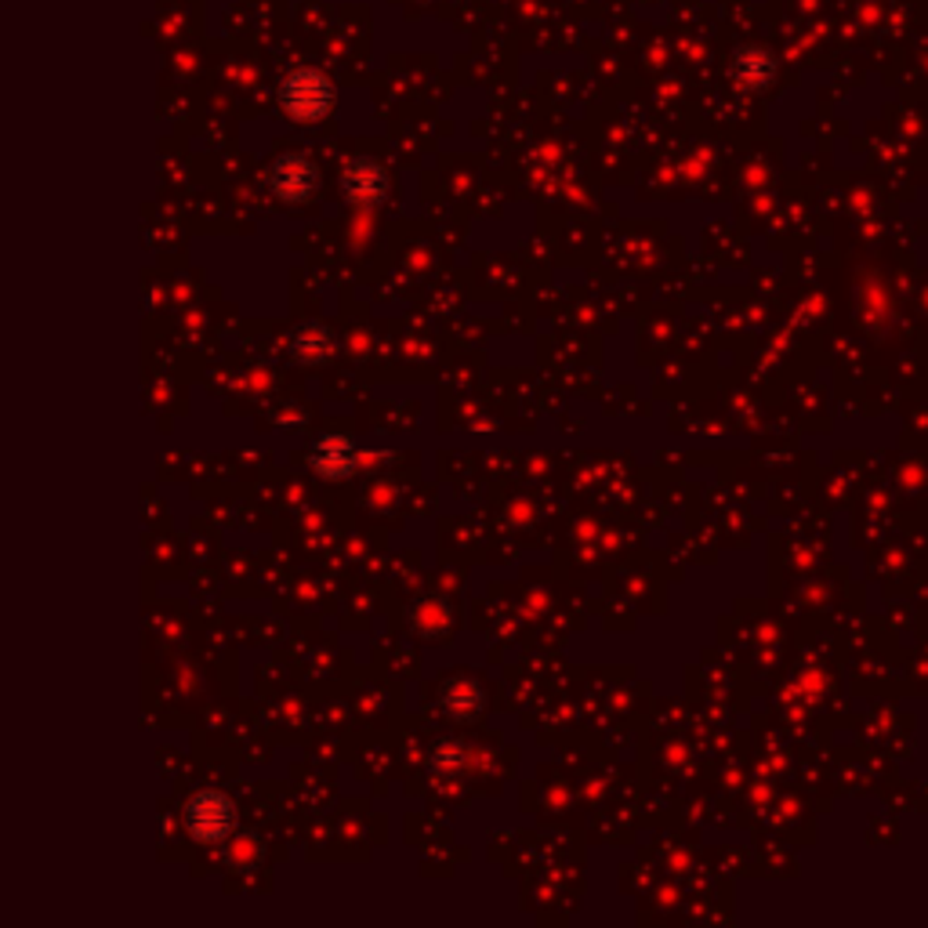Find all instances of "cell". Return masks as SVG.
Returning <instances> with one entry per match:
<instances>
[{
	"instance_id": "6da1fadb",
	"label": "cell",
	"mask_w": 928,
	"mask_h": 928,
	"mask_svg": "<svg viewBox=\"0 0 928 928\" xmlns=\"http://www.w3.org/2000/svg\"><path fill=\"white\" fill-rule=\"evenodd\" d=\"M229 824H233L229 805H225L218 794L197 798V805H192V830H197L200 838H218Z\"/></svg>"
},
{
	"instance_id": "7a4b0ae2",
	"label": "cell",
	"mask_w": 928,
	"mask_h": 928,
	"mask_svg": "<svg viewBox=\"0 0 928 928\" xmlns=\"http://www.w3.org/2000/svg\"><path fill=\"white\" fill-rule=\"evenodd\" d=\"M344 189H349V197H352V200H360V203H374V200H381V192H385V178H381V171L371 167V164H355V167H352V175L344 178Z\"/></svg>"
},
{
	"instance_id": "3957f363",
	"label": "cell",
	"mask_w": 928,
	"mask_h": 928,
	"mask_svg": "<svg viewBox=\"0 0 928 928\" xmlns=\"http://www.w3.org/2000/svg\"><path fill=\"white\" fill-rule=\"evenodd\" d=\"M352 464V447L344 439H327L319 447V468L323 472H344Z\"/></svg>"
}]
</instances>
